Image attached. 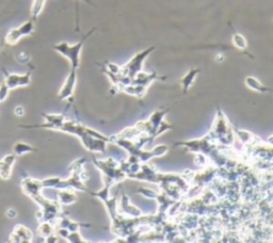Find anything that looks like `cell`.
<instances>
[{"mask_svg":"<svg viewBox=\"0 0 273 243\" xmlns=\"http://www.w3.org/2000/svg\"><path fill=\"white\" fill-rule=\"evenodd\" d=\"M17 156L13 153L10 155H5L4 157L0 160V178L3 181H8L12 175V169L15 164Z\"/></svg>","mask_w":273,"mask_h":243,"instance_id":"6","label":"cell"},{"mask_svg":"<svg viewBox=\"0 0 273 243\" xmlns=\"http://www.w3.org/2000/svg\"><path fill=\"white\" fill-rule=\"evenodd\" d=\"M77 201V196L72 189H60L58 192V202L61 206L72 205Z\"/></svg>","mask_w":273,"mask_h":243,"instance_id":"7","label":"cell"},{"mask_svg":"<svg viewBox=\"0 0 273 243\" xmlns=\"http://www.w3.org/2000/svg\"><path fill=\"white\" fill-rule=\"evenodd\" d=\"M14 113L16 117H19V118H22L25 115V109L24 107H21V106H19V107H16L14 109Z\"/></svg>","mask_w":273,"mask_h":243,"instance_id":"14","label":"cell"},{"mask_svg":"<svg viewBox=\"0 0 273 243\" xmlns=\"http://www.w3.org/2000/svg\"><path fill=\"white\" fill-rule=\"evenodd\" d=\"M9 240L11 242H17V243H21V242H27L30 243L33 241V234L32 231L24 226V225L19 224L14 226L12 233L10 235Z\"/></svg>","mask_w":273,"mask_h":243,"instance_id":"4","label":"cell"},{"mask_svg":"<svg viewBox=\"0 0 273 243\" xmlns=\"http://www.w3.org/2000/svg\"><path fill=\"white\" fill-rule=\"evenodd\" d=\"M76 82H77L76 69H72L70 75H68L65 80V82L63 83V85H62V88L59 92V97L62 101H65L73 95L74 90H75V86H76Z\"/></svg>","mask_w":273,"mask_h":243,"instance_id":"5","label":"cell"},{"mask_svg":"<svg viewBox=\"0 0 273 243\" xmlns=\"http://www.w3.org/2000/svg\"><path fill=\"white\" fill-rule=\"evenodd\" d=\"M92 33V31L89 32L87 36H85L82 40H79L77 44L74 45H68L66 42H62L54 46V49L58 51L59 54H61L62 56H64L65 58H67L68 60L71 62L72 65V69H77L79 66V61H80V53L82 49L83 43L85 42V40Z\"/></svg>","mask_w":273,"mask_h":243,"instance_id":"1","label":"cell"},{"mask_svg":"<svg viewBox=\"0 0 273 243\" xmlns=\"http://www.w3.org/2000/svg\"><path fill=\"white\" fill-rule=\"evenodd\" d=\"M197 73H198V69H192V71H190L183 79H181V84H183V88L185 91L189 89V86L193 82V80H195Z\"/></svg>","mask_w":273,"mask_h":243,"instance_id":"10","label":"cell"},{"mask_svg":"<svg viewBox=\"0 0 273 243\" xmlns=\"http://www.w3.org/2000/svg\"><path fill=\"white\" fill-rule=\"evenodd\" d=\"M45 0H34L32 8H31V20H36L37 17L42 12L43 7H44Z\"/></svg>","mask_w":273,"mask_h":243,"instance_id":"11","label":"cell"},{"mask_svg":"<svg viewBox=\"0 0 273 243\" xmlns=\"http://www.w3.org/2000/svg\"><path fill=\"white\" fill-rule=\"evenodd\" d=\"M34 31V22L33 20H30L26 21L25 24H22L21 26L17 27L10 30L5 37V42L9 45H15L19 40L27 36H30V34Z\"/></svg>","mask_w":273,"mask_h":243,"instance_id":"2","label":"cell"},{"mask_svg":"<svg viewBox=\"0 0 273 243\" xmlns=\"http://www.w3.org/2000/svg\"><path fill=\"white\" fill-rule=\"evenodd\" d=\"M246 83L250 89L255 91V92H260V93H265V92L271 91L269 88H267L264 84H261L257 79H255L254 77H248L246 79Z\"/></svg>","mask_w":273,"mask_h":243,"instance_id":"9","label":"cell"},{"mask_svg":"<svg viewBox=\"0 0 273 243\" xmlns=\"http://www.w3.org/2000/svg\"><path fill=\"white\" fill-rule=\"evenodd\" d=\"M3 82L10 90L20 88V86H27L31 82L30 73H27L24 75L5 73V78Z\"/></svg>","mask_w":273,"mask_h":243,"instance_id":"3","label":"cell"},{"mask_svg":"<svg viewBox=\"0 0 273 243\" xmlns=\"http://www.w3.org/2000/svg\"><path fill=\"white\" fill-rule=\"evenodd\" d=\"M233 42H234V45L239 49H244L247 47V40L241 36V34H238V33L234 34V37H233Z\"/></svg>","mask_w":273,"mask_h":243,"instance_id":"12","label":"cell"},{"mask_svg":"<svg viewBox=\"0 0 273 243\" xmlns=\"http://www.w3.org/2000/svg\"><path fill=\"white\" fill-rule=\"evenodd\" d=\"M5 215H7V217L9 219H12L13 220V219H15L17 217V211L15 209H13V208H10V209L7 210V213H5Z\"/></svg>","mask_w":273,"mask_h":243,"instance_id":"15","label":"cell"},{"mask_svg":"<svg viewBox=\"0 0 273 243\" xmlns=\"http://www.w3.org/2000/svg\"><path fill=\"white\" fill-rule=\"evenodd\" d=\"M9 92H10V89L7 85H5L4 82H2V84L0 85V101H4L5 100H7Z\"/></svg>","mask_w":273,"mask_h":243,"instance_id":"13","label":"cell"},{"mask_svg":"<svg viewBox=\"0 0 273 243\" xmlns=\"http://www.w3.org/2000/svg\"><path fill=\"white\" fill-rule=\"evenodd\" d=\"M34 152H37L36 148L31 146L30 144L24 143V142H16L12 147V153L14 155H16L17 157H20V156H22L28 153H34Z\"/></svg>","mask_w":273,"mask_h":243,"instance_id":"8","label":"cell"}]
</instances>
